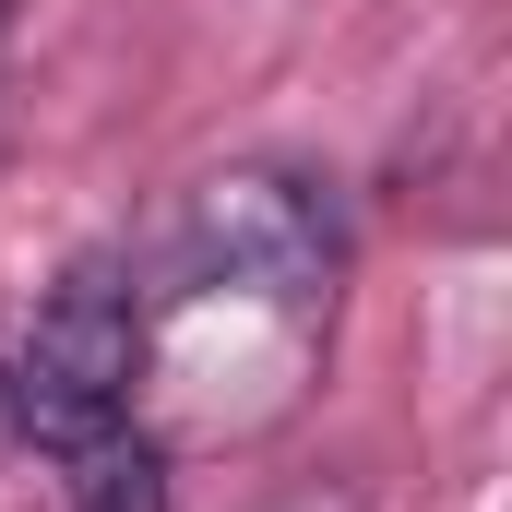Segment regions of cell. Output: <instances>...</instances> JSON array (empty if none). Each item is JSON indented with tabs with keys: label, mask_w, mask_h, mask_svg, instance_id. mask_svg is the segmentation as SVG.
I'll return each mask as SVG.
<instances>
[{
	"label": "cell",
	"mask_w": 512,
	"mask_h": 512,
	"mask_svg": "<svg viewBox=\"0 0 512 512\" xmlns=\"http://www.w3.org/2000/svg\"><path fill=\"white\" fill-rule=\"evenodd\" d=\"M72 512H167V453H155L143 429L72 453Z\"/></svg>",
	"instance_id": "cell-3"
},
{
	"label": "cell",
	"mask_w": 512,
	"mask_h": 512,
	"mask_svg": "<svg viewBox=\"0 0 512 512\" xmlns=\"http://www.w3.org/2000/svg\"><path fill=\"white\" fill-rule=\"evenodd\" d=\"M0 36H12V0H0Z\"/></svg>",
	"instance_id": "cell-6"
},
{
	"label": "cell",
	"mask_w": 512,
	"mask_h": 512,
	"mask_svg": "<svg viewBox=\"0 0 512 512\" xmlns=\"http://www.w3.org/2000/svg\"><path fill=\"white\" fill-rule=\"evenodd\" d=\"M143 346H155V310H143V274L120 251H84L48 298L36 322L12 334L0 358V429L12 453H96L120 441L131 405H143Z\"/></svg>",
	"instance_id": "cell-2"
},
{
	"label": "cell",
	"mask_w": 512,
	"mask_h": 512,
	"mask_svg": "<svg viewBox=\"0 0 512 512\" xmlns=\"http://www.w3.org/2000/svg\"><path fill=\"white\" fill-rule=\"evenodd\" d=\"M0 453H12V429H0Z\"/></svg>",
	"instance_id": "cell-7"
},
{
	"label": "cell",
	"mask_w": 512,
	"mask_h": 512,
	"mask_svg": "<svg viewBox=\"0 0 512 512\" xmlns=\"http://www.w3.org/2000/svg\"><path fill=\"white\" fill-rule=\"evenodd\" d=\"M0 143H12V96H0Z\"/></svg>",
	"instance_id": "cell-5"
},
{
	"label": "cell",
	"mask_w": 512,
	"mask_h": 512,
	"mask_svg": "<svg viewBox=\"0 0 512 512\" xmlns=\"http://www.w3.org/2000/svg\"><path fill=\"white\" fill-rule=\"evenodd\" d=\"M143 274V310H179V298H262V310H310L334 298L346 274V215L310 167H215L167 203Z\"/></svg>",
	"instance_id": "cell-1"
},
{
	"label": "cell",
	"mask_w": 512,
	"mask_h": 512,
	"mask_svg": "<svg viewBox=\"0 0 512 512\" xmlns=\"http://www.w3.org/2000/svg\"><path fill=\"white\" fill-rule=\"evenodd\" d=\"M262 512H358V489H346V477H310V489H274Z\"/></svg>",
	"instance_id": "cell-4"
}]
</instances>
